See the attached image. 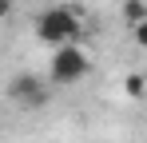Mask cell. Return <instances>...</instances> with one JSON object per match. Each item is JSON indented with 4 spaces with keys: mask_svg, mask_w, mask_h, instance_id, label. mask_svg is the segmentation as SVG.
Here are the masks:
<instances>
[{
    "mask_svg": "<svg viewBox=\"0 0 147 143\" xmlns=\"http://www.w3.org/2000/svg\"><path fill=\"white\" fill-rule=\"evenodd\" d=\"M88 72H92V56H88L80 44H60V48H52V60H48L52 84H80Z\"/></svg>",
    "mask_w": 147,
    "mask_h": 143,
    "instance_id": "obj_2",
    "label": "cell"
},
{
    "mask_svg": "<svg viewBox=\"0 0 147 143\" xmlns=\"http://www.w3.org/2000/svg\"><path fill=\"white\" fill-rule=\"evenodd\" d=\"M36 40L60 48V44H80L84 40V16L68 4H52L36 16Z\"/></svg>",
    "mask_w": 147,
    "mask_h": 143,
    "instance_id": "obj_1",
    "label": "cell"
},
{
    "mask_svg": "<svg viewBox=\"0 0 147 143\" xmlns=\"http://www.w3.org/2000/svg\"><path fill=\"white\" fill-rule=\"evenodd\" d=\"M139 20H147V0H123V24L135 28Z\"/></svg>",
    "mask_w": 147,
    "mask_h": 143,
    "instance_id": "obj_4",
    "label": "cell"
},
{
    "mask_svg": "<svg viewBox=\"0 0 147 143\" xmlns=\"http://www.w3.org/2000/svg\"><path fill=\"white\" fill-rule=\"evenodd\" d=\"M123 95H127V99H143L147 95V80L139 76V72H131V76L123 80Z\"/></svg>",
    "mask_w": 147,
    "mask_h": 143,
    "instance_id": "obj_5",
    "label": "cell"
},
{
    "mask_svg": "<svg viewBox=\"0 0 147 143\" xmlns=\"http://www.w3.org/2000/svg\"><path fill=\"white\" fill-rule=\"evenodd\" d=\"M8 99L20 107V111H40V107H48V80H40V76H32V72H20V76H12L8 80Z\"/></svg>",
    "mask_w": 147,
    "mask_h": 143,
    "instance_id": "obj_3",
    "label": "cell"
},
{
    "mask_svg": "<svg viewBox=\"0 0 147 143\" xmlns=\"http://www.w3.org/2000/svg\"><path fill=\"white\" fill-rule=\"evenodd\" d=\"M131 40H135L139 48H147V20H139L135 28H131Z\"/></svg>",
    "mask_w": 147,
    "mask_h": 143,
    "instance_id": "obj_6",
    "label": "cell"
},
{
    "mask_svg": "<svg viewBox=\"0 0 147 143\" xmlns=\"http://www.w3.org/2000/svg\"><path fill=\"white\" fill-rule=\"evenodd\" d=\"M12 8H16V0H0V20H8V16H12Z\"/></svg>",
    "mask_w": 147,
    "mask_h": 143,
    "instance_id": "obj_7",
    "label": "cell"
}]
</instances>
